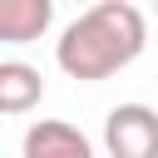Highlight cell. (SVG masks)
I'll list each match as a JSON object with an SVG mask.
<instances>
[{
	"label": "cell",
	"instance_id": "cell-4",
	"mask_svg": "<svg viewBox=\"0 0 158 158\" xmlns=\"http://www.w3.org/2000/svg\"><path fill=\"white\" fill-rule=\"evenodd\" d=\"M54 25V0H0V44H35Z\"/></svg>",
	"mask_w": 158,
	"mask_h": 158
},
{
	"label": "cell",
	"instance_id": "cell-6",
	"mask_svg": "<svg viewBox=\"0 0 158 158\" xmlns=\"http://www.w3.org/2000/svg\"><path fill=\"white\" fill-rule=\"evenodd\" d=\"M153 15H158V5H153Z\"/></svg>",
	"mask_w": 158,
	"mask_h": 158
},
{
	"label": "cell",
	"instance_id": "cell-3",
	"mask_svg": "<svg viewBox=\"0 0 158 158\" xmlns=\"http://www.w3.org/2000/svg\"><path fill=\"white\" fill-rule=\"evenodd\" d=\"M20 158H94V143L64 118H35L25 128Z\"/></svg>",
	"mask_w": 158,
	"mask_h": 158
},
{
	"label": "cell",
	"instance_id": "cell-1",
	"mask_svg": "<svg viewBox=\"0 0 158 158\" xmlns=\"http://www.w3.org/2000/svg\"><path fill=\"white\" fill-rule=\"evenodd\" d=\"M143 44H148L143 10L133 0H99L64 25V35L54 40V59L69 79L99 84V79H114L118 69H128L143 54Z\"/></svg>",
	"mask_w": 158,
	"mask_h": 158
},
{
	"label": "cell",
	"instance_id": "cell-2",
	"mask_svg": "<svg viewBox=\"0 0 158 158\" xmlns=\"http://www.w3.org/2000/svg\"><path fill=\"white\" fill-rule=\"evenodd\" d=\"M109 158H158V109L148 104H114L104 118Z\"/></svg>",
	"mask_w": 158,
	"mask_h": 158
},
{
	"label": "cell",
	"instance_id": "cell-5",
	"mask_svg": "<svg viewBox=\"0 0 158 158\" xmlns=\"http://www.w3.org/2000/svg\"><path fill=\"white\" fill-rule=\"evenodd\" d=\"M44 99V74L25 59H0V114H30Z\"/></svg>",
	"mask_w": 158,
	"mask_h": 158
}]
</instances>
